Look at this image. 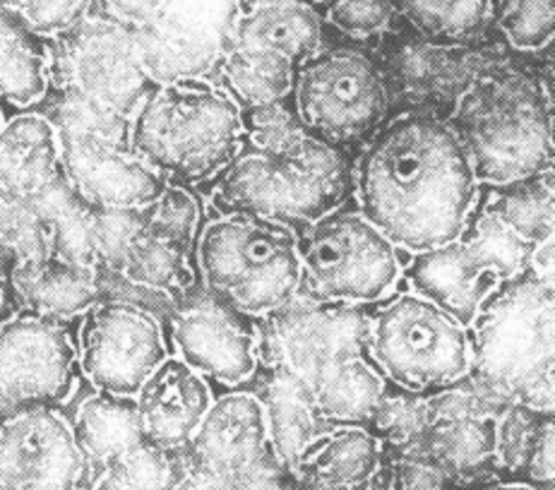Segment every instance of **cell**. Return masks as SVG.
<instances>
[{
  "label": "cell",
  "instance_id": "6da1fadb",
  "mask_svg": "<svg viewBox=\"0 0 555 490\" xmlns=\"http://www.w3.org/2000/svg\"><path fill=\"white\" fill-rule=\"evenodd\" d=\"M479 195L450 122L421 111L383 122L353 164L357 209L404 255L457 238Z\"/></svg>",
  "mask_w": 555,
  "mask_h": 490
},
{
  "label": "cell",
  "instance_id": "7a4b0ae2",
  "mask_svg": "<svg viewBox=\"0 0 555 490\" xmlns=\"http://www.w3.org/2000/svg\"><path fill=\"white\" fill-rule=\"evenodd\" d=\"M365 310L298 296L262 320V356L301 377L332 426H365L385 392L365 349Z\"/></svg>",
  "mask_w": 555,
  "mask_h": 490
},
{
  "label": "cell",
  "instance_id": "3957f363",
  "mask_svg": "<svg viewBox=\"0 0 555 490\" xmlns=\"http://www.w3.org/2000/svg\"><path fill=\"white\" fill-rule=\"evenodd\" d=\"M128 140L166 183L205 191L243 150L241 108L209 77L162 82L130 118Z\"/></svg>",
  "mask_w": 555,
  "mask_h": 490
},
{
  "label": "cell",
  "instance_id": "277c9868",
  "mask_svg": "<svg viewBox=\"0 0 555 490\" xmlns=\"http://www.w3.org/2000/svg\"><path fill=\"white\" fill-rule=\"evenodd\" d=\"M351 191L353 164L347 150L310 136L280 154L243 147L207 185V199L217 217L280 221L301 236L318 219L347 205Z\"/></svg>",
  "mask_w": 555,
  "mask_h": 490
},
{
  "label": "cell",
  "instance_id": "5b68a950",
  "mask_svg": "<svg viewBox=\"0 0 555 490\" xmlns=\"http://www.w3.org/2000/svg\"><path fill=\"white\" fill-rule=\"evenodd\" d=\"M479 185L553 169V94L527 73H493L464 89L448 118Z\"/></svg>",
  "mask_w": 555,
  "mask_h": 490
},
{
  "label": "cell",
  "instance_id": "8992f818",
  "mask_svg": "<svg viewBox=\"0 0 555 490\" xmlns=\"http://www.w3.org/2000/svg\"><path fill=\"white\" fill-rule=\"evenodd\" d=\"M469 373L507 402L553 411V276L527 267L486 298L469 325Z\"/></svg>",
  "mask_w": 555,
  "mask_h": 490
},
{
  "label": "cell",
  "instance_id": "52a82bcc",
  "mask_svg": "<svg viewBox=\"0 0 555 490\" xmlns=\"http://www.w3.org/2000/svg\"><path fill=\"white\" fill-rule=\"evenodd\" d=\"M301 236L280 221L221 215L195 245L197 280L241 313L264 320L301 296Z\"/></svg>",
  "mask_w": 555,
  "mask_h": 490
},
{
  "label": "cell",
  "instance_id": "ba28073f",
  "mask_svg": "<svg viewBox=\"0 0 555 490\" xmlns=\"http://www.w3.org/2000/svg\"><path fill=\"white\" fill-rule=\"evenodd\" d=\"M49 120L59 132L61 173L96 209H144L169 185L130 150V118L68 89H51Z\"/></svg>",
  "mask_w": 555,
  "mask_h": 490
},
{
  "label": "cell",
  "instance_id": "9c48e42d",
  "mask_svg": "<svg viewBox=\"0 0 555 490\" xmlns=\"http://www.w3.org/2000/svg\"><path fill=\"white\" fill-rule=\"evenodd\" d=\"M365 349L385 383L430 395L472 368L469 327L412 288L365 310Z\"/></svg>",
  "mask_w": 555,
  "mask_h": 490
},
{
  "label": "cell",
  "instance_id": "30bf717a",
  "mask_svg": "<svg viewBox=\"0 0 555 490\" xmlns=\"http://www.w3.org/2000/svg\"><path fill=\"white\" fill-rule=\"evenodd\" d=\"M301 296L318 304L371 308L402 284L409 255L387 241L357 207L341 205L298 241Z\"/></svg>",
  "mask_w": 555,
  "mask_h": 490
},
{
  "label": "cell",
  "instance_id": "8fae6325",
  "mask_svg": "<svg viewBox=\"0 0 555 490\" xmlns=\"http://www.w3.org/2000/svg\"><path fill=\"white\" fill-rule=\"evenodd\" d=\"M531 250V245L476 205L457 238L409 255L402 282L469 327L486 298L527 270Z\"/></svg>",
  "mask_w": 555,
  "mask_h": 490
},
{
  "label": "cell",
  "instance_id": "7c38bea8",
  "mask_svg": "<svg viewBox=\"0 0 555 490\" xmlns=\"http://www.w3.org/2000/svg\"><path fill=\"white\" fill-rule=\"evenodd\" d=\"M135 37L157 85L209 77L231 43L241 0H99Z\"/></svg>",
  "mask_w": 555,
  "mask_h": 490
},
{
  "label": "cell",
  "instance_id": "4fadbf2b",
  "mask_svg": "<svg viewBox=\"0 0 555 490\" xmlns=\"http://www.w3.org/2000/svg\"><path fill=\"white\" fill-rule=\"evenodd\" d=\"M292 99L304 126L339 150L369 142L390 108L383 73L371 55L325 43L296 65Z\"/></svg>",
  "mask_w": 555,
  "mask_h": 490
},
{
  "label": "cell",
  "instance_id": "5bb4252c",
  "mask_svg": "<svg viewBox=\"0 0 555 490\" xmlns=\"http://www.w3.org/2000/svg\"><path fill=\"white\" fill-rule=\"evenodd\" d=\"M51 43V89H68L114 114L132 118L154 82L132 31L96 5L80 25Z\"/></svg>",
  "mask_w": 555,
  "mask_h": 490
},
{
  "label": "cell",
  "instance_id": "9a60e30c",
  "mask_svg": "<svg viewBox=\"0 0 555 490\" xmlns=\"http://www.w3.org/2000/svg\"><path fill=\"white\" fill-rule=\"evenodd\" d=\"M169 356L164 320L147 306L102 298L80 318L77 361L96 392L135 397Z\"/></svg>",
  "mask_w": 555,
  "mask_h": 490
},
{
  "label": "cell",
  "instance_id": "2e32d148",
  "mask_svg": "<svg viewBox=\"0 0 555 490\" xmlns=\"http://www.w3.org/2000/svg\"><path fill=\"white\" fill-rule=\"evenodd\" d=\"M77 337L70 322L17 310L0 322V409H59L80 381Z\"/></svg>",
  "mask_w": 555,
  "mask_h": 490
},
{
  "label": "cell",
  "instance_id": "e0dca14e",
  "mask_svg": "<svg viewBox=\"0 0 555 490\" xmlns=\"http://www.w3.org/2000/svg\"><path fill=\"white\" fill-rule=\"evenodd\" d=\"M166 325L173 356L209 385L241 389L253 383L262 363V320L241 313L197 282L176 300Z\"/></svg>",
  "mask_w": 555,
  "mask_h": 490
},
{
  "label": "cell",
  "instance_id": "ac0fdd59",
  "mask_svg": "<svg viewBox=\"0 0 555 490\" xmlns=\"http://www.w3.org/2000/svg\"><path fill=\"white\" fill-rule=\"evenodd\" d=\"M90 466L59 409H29L0 423V490H87Z\"/></svg>",
  "mask_w": 555,
  "mask_h": 490
},
{
  "label": "cell",
  "instance_id": "d6986e66",
  "mask_svg": "<svg viewBox=\"0 0 555 490\" xmlns=\"http://www.w3.org/2000/svg\"><path fill=\"white\" fill-rule=\"evenodd\" d=\"M181 454L209 474L246 481L274 456L260 399L248 387L227 389L215 397Z\"/></svg>",
  "mask_w": 555,
  "mask_h": 490
},
{
  "label": "cell",
  "instance_id": "ffe728a7",
  "mask_svg": "<svg viewBox=\"0 0 555 490\" xmlns=\"http://www.w3.org/2000/svg\"><path fill=\"white\" fill-rule=\"evenodd\" d=\"M212 385L171 353L135 395L144 444L164 452H183L212 407Z\"/></svg>",
  "mask_w": 555,
  "mask_h": 490
},
{
  "label": "cell",
  "instance_id": "44dd1931",
  "mask_svg": "<svg viewBox=\"0 0 555 490\" xmlns=\"http://www.w3.org/2000/svg\"><path fill=\"white\" fill-rule=\"evenodd\" d=\"M250 385V392L260 399L274 460L292 474L304 452L332 423L323 416L310 387L272 356H262Z\"/></svg>",
  "mask_w": 555,
  "mask_h": 490
},
{
  "label": "cell",
  "instance_id": "7402d4cb",
  "mask_svg": "<svg viewBox=\"0 0 555 490\" xmlns=\"http://www.w3.org/2000/svg\"><path fill=\"white\" fill-rule=\"evenodd\" d=\"M61 178L59 132L41 111H22L0 128V191L37 199Z\"/></svg>",
  "mask_w": 555,
  "mask_h": 490
},
{
  "label": "cell",
  "instance_id": "603a6c76",
  "mask_svg": "<svg viewBox=\"0 0 555 490\" xmlns=\"http://www.w3.org/2000/svg\"><path fill=\"white\" fill-rule=\"evenodd\" d=\"M493 478L553 490V411L515 402L495 418Z\"/></svg>",
  "mask_w": 555,
  "mask_h": 490
},
{
  "label": "cell",
  "instance_id": "cb8c5ba5",
  "mask_svg": "<svg viewBox=\"0 0 555 490\" xmlns=\"http://www.w3.org/2000/svg\"><path fill=\"white\" fill-rule=\"evenodd\" d=\"M390 460L365 426H332L294 466L296 481L330 488H363L380 478Z\"/></svg>",
  "mask_w": 555,
  "mask_h": 490
},
{
  "label": "cell",
  "instance_id": "d4e9b609",
  "mask_svg": "<svg viewBox=\"0 0 555 490\" xmlns=\"http://www.w3.org/2000/svg\"><path fill=\"white\" fill-rule=\"evenodd\" d=\"M13 286L20 310L61 322L80 320L102 300L99 267L77 265L49 255L35 265L13 267Z\"/></svg>",
  "mask_w": 555,
  "mask_h": 490
},
{
  "label": "cell",
  "instance_id": "484cf974",
  "mask_svg": "<svg viewBox=\"0 0 555 490\" xmlns=\"http://www.w3.org/2000/svg\"><path fill=\"white\" fill-rule=\"evenodd\" d=\"M323 10L304 3H270L243 8L231 43L280 53L301 63L325 43ZM229 43V47H231Z\"/></svg>",
  "mask_w": 555,
  "mask_h": 490
},
{
  "label": "cell",
  "instance_id": "4316f807",
  "mask_svg": "<svg viewBox=\"0 0 555 490\" xmlns=\"http://www.w3.org/2000/svg\"><path fill=\"white\" fill-rule=\"evenodd\" d=\"M68 421L77 448L90 466V478L108 462L144 444L135 397H116L94 389L75 407Z\"/></svg>",
  "mask_w": 555,
  "mask_h": 490
},
{
  "label": "cell",
  "instance_id": "83f0119b",
  "mask_svg": "<svg viewBox=\"0 0 555 490\" xmlns=\"http://www.w3.org/2000/svg\"><path fill=\"white\" fill-rule=\"evenodd\" d=\"M495 418H438L412 444L433 456L462 486H476L493 478Z\"/></svg>",
  "mask_w": 555,
  "mask_h": 490
},
{
  "label": "cell",
  "instance_id": "f1b7e54d",
  "mask_svg": "<svg viewBox=\"0 0 555 490\" xmlns=\"http://www.w3.org/2000/svg\"><path fill=\"white\" fill-rule=\"evenodd\" d=\"M51 92V43L0 13V102L29 111Z\"/></svg>",
  "mask_w": 555,
  "mask_h": 490
},
{
  "label": "cell",
  "instance_id": "f546056e",
  "mask_svg": "<svg viewBox=\"0 0 555 490\" xmlns=\"http://www.w3.org/2000/svg\"><path fill=\"white\" fill-rule=\"evenodd\" d=\"M118 274L132 286L171 298L173 304L199 282L195 250L159 236L144 224L130 241Z\"/></svg>",
  "mask_w": 555,
  "mask_h": 490
},
{
  "label": "cell",
  "instance_id": "4dcf8cb0",
  "mask_svg": "<svg viewBox=\"0 0 555 490\" xmlns=\"http://www.w3.org/2000/svg\"><path fill=\"white\" fill-rule=\"evenodd\" d=\"M294 70L296 63L280 53L231 43L209 80L224 89L238 108H250L292 94Z\"/></svg>",
  "mask_w": 555,
  "mask_h": 490
},
{
  "label": "cell",
  "instance_id": "1f68e13d",
  "mask_svg": "<svg viewBox=\"0 0 555 490\" xmlns=\"http://www.w3.org/2000/svg\"><path fill=\"white\" fill-rule=\"evenodd\" d=\"M479 207L531 248L553 238V169L505 185H481Z\"/></svg>",
  "mask_w": 555,
  "mask_h": 490
},
{
  "label": "cell",
  "instance_id": "d6a6232c",
  "mask_svg": "<svg viewBox=\"0 0 555 490\" xmlns=\"http://www.w3.org/2000/svg\"><path fill=\"white\" fill-rule=\"evenodd\" d=\"M395 5L433 47H464L493 25L498 0H395Z\"/></svg>",
  "mask_w": 555,
  "mask_h": 490
},
{
  "label": "cell",
  "instance_id": "836d02e7",
  "mask_svg": "<svg viewBox=\"0 0 555 490\" xmlns=\"http://www.w3.org/2000/svg\"><path fill=\"white\" fill-rule=\"evenodd\" d=\"M35 203L49 231L51 255L77 265L96 267L92 248V221L96 207L87 205L85 199L65 183L63 173L47 193H41L35 199Z\"/></svg>",
  "mask_w": 555,
  "mask_h": 490
},
{
  "label": "cell",
  "instance_id": "e575fe53",
  "mask_svg": "<svg viewBox=\"0 0 555 490\" xmlns=\"http://www.w3.org/2000/svg\"><path fill=\"white\" fill-rule=\"evenodd\" d=\"M181 452H164L150 444L130 450L99 469L87 490H171Z\"/></svg>",
  "mask_w": 555,
  "mask_h": 490
},
{
  "label": "cell",
  "instance_id": "d590c367",
  "mask_svg": "<svg viewBox=\"0 0 555 490\" xmlns=\"http://www.w3.org/2000/svg\"><path fill=\"white\" fill-rule=\"evenodd\" d=\"M428 395L409 392V389L387 383L365 428L380 440L385 454H395L416 442L421 433L428 428Z\"/></svg>",
  "mask_w": 555,
  "mask_h": 490
},
{
  "label": "cell",
  "instance_id": "8d00e7d4",
  "mask_svg": "<svg viewBox=\"0 0 555 490\" xmlns=\"http://www.w3.org/2000/svg\"><path fill=\"white\" fill-rule=\"evenodd\" d=\"M0 255L13 267L35 265L51 255V238L35 199L0 191Z\"/></svg>",
  "mask_w": 555,
  "mask_h": 490
},
{
  "label": "cell",
  "instance_id": "74e56055",
  "mask_svg": "<svg viewBox=\"0 0 555 490\" xmlns=\"http://www.w3.org/2000/svg\"><path fill=\"white\" fill-rule=\"evenodd\" d=\"M243 126V147L280 154L301 144L306 138L313 136L294 106L292 94L280 102L241 108Z\"/></svg>",
  "mask_w": 555,
  "mask_h": 490
},
{
  "label": "cell",
  "instance_id": "f35d334b",
  "mask_svg": "<svg viewBox=\"0 0 555 490\" xmlns=\"http://www.w3.org/2000/svg\"><path fill=\"white\" fill-rule=\"evenodd\" d=\"M555 0H498L495 27L519 53H541L553 43Z\"/></svg>",
  "mask_w": 555,
  "mask_h": 490
},
{
  "label": "cell",
  "instance_id": "ab89813d",
  "mask_svg": "<svg viewBox=\"0 0 555 490\" xmlns=\"http://www.w3.org/2000/svg\"><path fill=\"white\" fill-rule=\"evenodd\" d=\"M144 227L195 250L199 231L205 227L203 203L195 188L166 185L164 193L144 207Z\"/></svg>",
  "mask_w": 555,
  "mask_h": 490
},
{
  "label": "cell",
  "instance_id": "60d3db41",
  "mask_svg": "<svg viewBox=\"0 0 555 490\" xmlns=\"http://www.w3.org/2000/svg\"><path fill=\"white\" fill-rule=\"evenodd\" d=\"M513 404L493 389L481 377L466 373L457 383L438 389L428 395L430 421L438 418H457V421H476V418H498Z\"/></svg>",
  "mask_w": 555,
  "mask_h": 490
},
{
  "label": "cell",
  "instance_id": "b9f144b4",
  "mask_svg": "<svg viewBox=\"0 0 555 490\" xmlns=\"http://www.w3.org/2000/svg\"><path fill=\"white\" fill-rule=\"evenodd\" d=\"M96 0H0V13L47 41L63 37L92 13Z\"/></svg>",
  "mask_w": 555,
  "mask_h": 490
},
{
  "label": "cell",
  "instance_id": "7bdbcfd3",
  "mask_svg": "<svg viewBox=\"0 0 555 490\" xmlns=\"http://www.w3.org/2000/svg\"><path fill=\"white\" fill-rule=\"evenodd\" d=\"M144 224V209H94L92 248L99 270L120 272L130 241Z\"/></svg>",
  "mask_w": 555,
  "mask_h": 490
},
{
  "label": "cell",
  "instance_id": "ee69618b",
  "mask_svg": "<svg viewBox=\"0 0 555 490\" xmlns=\"http://www.w3.org/2000/svg\"><path fill=\"white\" fill-rule=\"evenodd\" d=\"M397 15L395 0H330L323 8L325 25L357 41L385 35Z\"/></svg>",
  "mask_w": 555,
  "mask_h": 490
},
{
  "label": "cell",
  "instance_id": "f6af8a7d",
  "mask_svg": "<svg viewBox=\"0 0 555 490\" xmlns=\"http://www.w3.org/2000/svg\"><path fill=\"white\" fill-rule=\"evenodd\" d=\"M171 490H253V488L248 486V481H236V478L217 476L199 469V466L185 462V456L181 454L179 474H176Z\"/></svg>",
  "mask_w": 555,
  "mask_h": 490
},
{
  "label": "cell",
  "instance_id": "bcb514c9",
  "mask_svg": "<svg viewBox=\"0 0 555 490\" xmlns=\"http://www.w3.org/2000/svg\"><path fill=\"white\" fill-rule=\"evenodd\" d=\"M20 310L13 286V262L0 255V322L13 318Z\"/></svg>",
  "mask_w": 555,
  "mask_h": 490
},
{
  "label": "cell",
  "instance_id": "7dc6e473",
  "mask_svg": "<svg viewBox=\"0 0 555 490\" xmlns=\"http://www.w3.org/2000/svg\"><path fill=\"white\" fill-rule=\"evenodd\" d=\"M292 490H392V469L387 466V472L377 478L375 483L363 486V488H330V486H315V483L296 481V478H292Z\"/></svg>",
  "mask_w": 555,
  "mask_h": 490
},
{
  "label": "cell",
  "instance_id": "c3c4849f",
  "mask_svg": "<svg viewBox=\"0 0 555 490\" xmlns=\"http://www.w3.org/2000/svg\"><path fill=\"white\" fill-rule=\"evenodd\" d=\"M464 490H541L534 486H525V483H509V481H498V478H491V481H483V483H476L469 486Z\"/></svg>",
  "mask_w": 555,
  "mask_h": 490
},
{
  "label": "cell",
  "instance_id": "681fc988",
  "mask_svg": "<svg viewBox=\"0 0 555 490\" xmlns=\"http://www.w3.org/2000/svg\"><path fill=\"white\" fill-rule=\"evenodd\" d=\"M270 3H304V5H313L318 10H323L330 0H241V10L253 8V5H270Z\"/></svg>",
  "mask_w": 555,
  "mask_h": 490
},
{
  "label": "cell",
  "instance_id": "f907efd6",
  "mask_svg": "<svg viewBox=\"0 0 555 490\" xmlns=\"http://www.w3.org/2000/svg\"><path fill=\"white\" fill-rule=\"evenodd\" d=\"M5 421V411L3 409H0V423H3Z\"/></svg>",
  "mask_w": 555,
  "mask_h": 490
},
{
  "label": "cell",
  "instance_id": "816d5d0a",
  "mask_svg": "<svg viewBox=\"0 0 555 490\" xmlns=\"http://www.w3.org/2000/svg\"><path fill=\"white\" fill-rule=\"evenodd\" d=\"M3 122H5V118H3V111H0V128H3Z\"/></svg>",
  "mask_w": 555,
  "mask_h": 490
}]
</instances>
